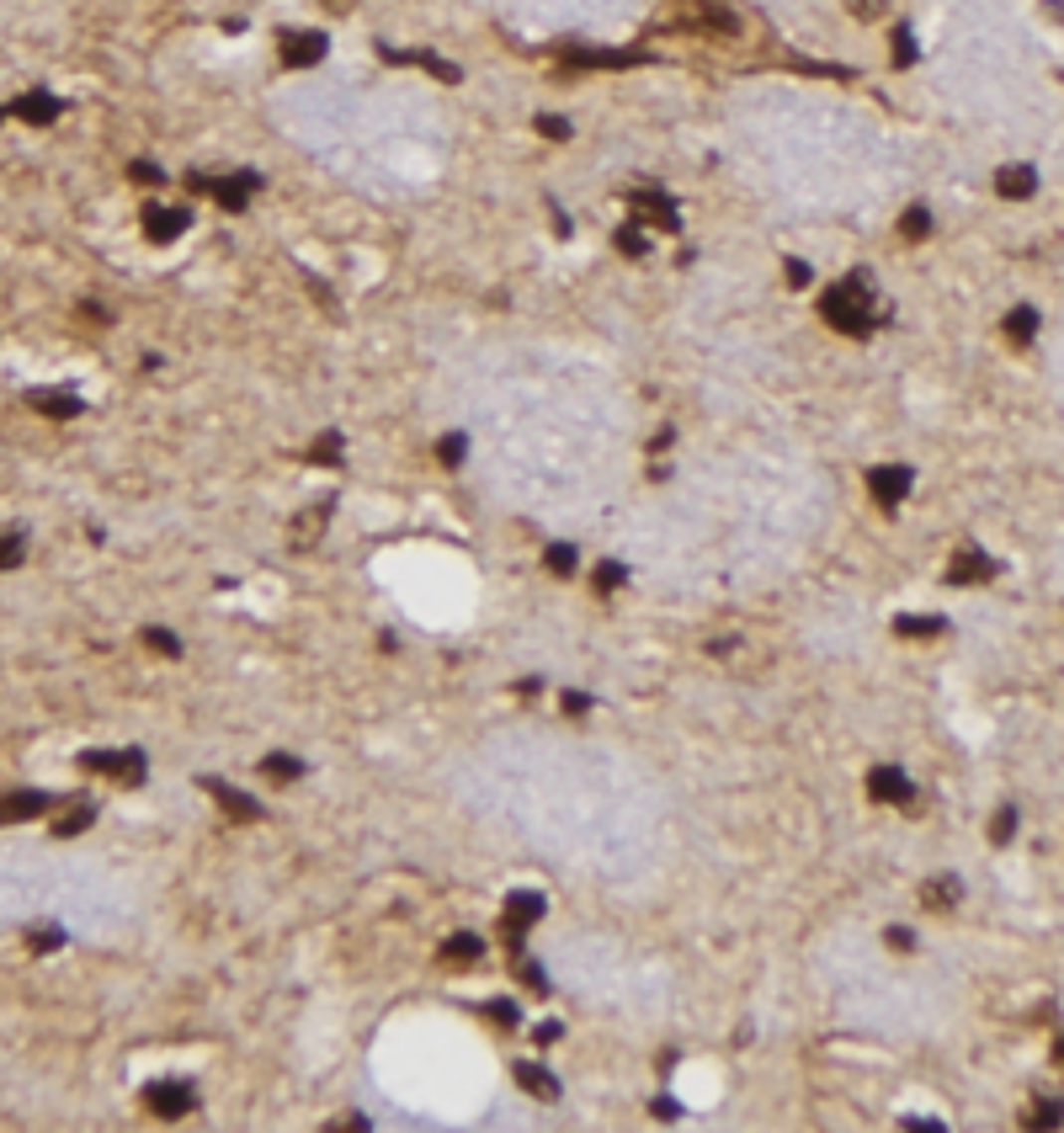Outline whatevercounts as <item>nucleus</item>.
Masks as SVG:
<instances>
[{
	"label": "nucleus",
	"instance_id": "obj_1",
	"mask_svg": "<svg viewBox=\"0 0 1064 1133\" xmlns=\"http://www.w3.org/2000/svg\"><path fill=\"white\" fill-rule=\"evenodd\" d=\"M820 320L830 325V331H841V336H852V340H862V336H873L878 331V283L868 272H846L841 283H830L825 293H820Z\"/></svg>",
	"mask_w": 1064,
	"mask_h": 1133
},
{
	"label": "nucleus",
	"instance_id": "obj_2",
	"mask_svg": "<svg viewBox=\"0 0 1064 1133\" xmlns=\"http://www.w3.org/2000/svg\"><path fill=\"white\" fill-rule=\"evenodd\" d=\"M261 186H267L261 170H224V176H203V170H192V176H187V192L192 197H213L224 213H245Z\"/></svg>",
	"mask_w": 1064,
	"mask_h": 1133
},
{
	"label": "nucleus",
	"instance_id": "obj_3",
	"mask_svg": "<svg viewBox=\"0 0 1064 1133\" xmlns=\"http://www.w3.org/2000/svg\"><path fill=\"white\" fill-rule=\"evenodd\" d=\"M623 203H628V219L634 224L660 229V235H682V208H676V197L660 192V186H628Z\"/></svg>",
	"mask_w": 1064,
	"mask_h": 1133
},
{
	"label": "nucleus",
	"instance_id": "obj_4",
	"mask_svg": "<svg viewBox=\"0 0 1064 1133\" xmlns=\"http://www.w3.org/2000/svg\"><path fill=\"white\" fill-rule=\"evenodd\" d=\"M543 910H548V899L537 894V889H512L506 894V905H501V942L512 953H522V937L543 921Z\"/></svg>",
	"mask_w": 1064,
	"mask_h": 1133
},
{
	"label": "nucleus",
	"instance_id": "obj_5",
	"mask_svg": "<svg viewBox=\"0 0 1064 1133\" xmlns=\"http://www.w3.org/2000/svg\"><path fill=\"white\" fill-rule=\"evenodd\" d=\"M81 772H91V778H112L122 788H138L144 772H149V756L138 751V745H128V751H81Z\"/></svg>",
	"mask_w": 1064,
	"mask_h": 1133
},
{
	"label": "nucleus",
	"instance_id": "obj_6",
	"mask_svg": "<svg viewBox=\"0 0 1064 1133\" xmlns=\"http://www.w3.org/2000/svg\"><path fill=\"white\" fill-rule=\"evenodd\" d=\"M330 54V38L319 27H283L277 33V65L283 70H315Z\"/></svg>",
	"mask_w": 1064,
	"mask_h": 1133
},
{
	"label": "nucleus",
	"instance_id": "obj_7",
	"mask_svg": "<svg viewBox=\"0 0 1064 1133\" xmlns=\"http://www.w3.org/2000/svg\"><path fill=\"white\" fill-rule=\"evenodd\" d=\"M138 1101H144V1112H155V1117H165V1123H176V1117L197 1112V1085H192V1080H149L144 1091H138Z\"/></svg>",
	"mask_w": 1064,
	"mask_h": 1133
},
{
	"label": "nucleus",
	"instance_id": "obj_8",
	"mask_svg": "<svg viewBox=\"0 0 1064 1133\" xmlns=\"http://www.w3.org/2000/svg\"><path fill=\"white\" fill-rule=\"evenodd\" d=\"M553 54H559L569 70H634V65H650V54H639V49H585V43H553Z\"/></svg>",
	"mask_w": 1064,
	"mask_h": 1133
},
{
	"label": "nucleus",
	"instance_id": "obj_9",
	"mask_svg": "<svg viewBox=\"0 0 1064 1133\" xmlns=\"http://www.w3.org/2000/svg\"><path fill=\"white\" fill-rule=\"evenodd\" d=\"M910 490H916V469H910V463H878V469H868V495L878 501L884 517H894V511L905 506Z\"/></svg>",
	"mask_w": 1064,
	"mask_h": 1133
},
{
	"label": "nucleus",
	"instance_id": "obj_10",
	"mask_svg": "<svg viewBox=\"0 0 1064 1133\" xmlns=\"http://www.w3.org/2000/svg\"><path fill=\"white\" fill-rule=\"evenodd\" d=\"M378 59L383 65H415V70H426L431 81H442V86L464 81V70H458L453 59H442L437 49H394V43H378Z\"/></svg>",
	"mask_w": 1064,
	"mask_h": 1133
},
{
	"label": "nucleus",
	"instance_id": "obj_11",
	"mask_svg": "<svg viewBox=\"0 0 1064 1133\" xmlns=\"http://www.w3.org/2000/svg\"><path fill=\"white\" fill-rule=\"evenodd\" d=\"M330 511H335V501H315V506H304L299 517L288 522V549H293V554H315V549H319V538L330 533Z\"/></svg>",
	"mask_w": 1064,
	"mask_h": 1133
},
{
	"label": "nucleus",
	"instance_id": "obj_12",
	"mask_svg": "<svg viewBox=\"0 0 1064 1133\" xmlns=\"http://www.w3.org/2000/svg\"><path fill=\"white\" fill-rule=\"evenodd\" d=\"M6 113H11V117H22L27 128H54V122L65 117V102H59L49 86H33V91H22V97L6 107Z\"/></svg>",
	"mask_w": 1064,
	"mask_h": 1133
},
{
	"label": "nucleus",
	"instance_id": "obj_13",
	"mask_svg": "<svg viewBox=\"0 0 1064 1133\" xmlns=\"http://www.w3.org/2000/svg\"><path fill=\"white\" fill-rule=\"evenodd\" d=\"M1000 575V565L984 549H974V543H963V549H953L948 559V585H984V580H995Z\"/></svg>",
	"mask_w": 1064,
	"mask_h": 1133
},
{
	"label": "nucleus",
	"instance_id": "obj_14",
	"mask_svg": "<svg viewBox=\"0 0 1064 1133\" xmlns=\"http://www.w3.org/2000/svg\"><path fill=\"white\" fill-rule=\"evenodd\" d=\"M138 224H144V240H149V245H176V240L192 229V208H165V203H149Z\"/></svg>",
	"mask_w": 1064,
	"mask_h": 1133
},
{
	"label": "nucleus",
	"instance_id": "obj_15",
	"mask_svg": "<svg viewBox=\"0 0 1064 1133\" xmlns=\"http://www.w3.org/2000/svg\"><path fill=\"white\" fill-rule=\"evenodd\" d=\"M22 405L33 410V415H43V421L65 426V421H75V415L86 410V399H81V394H70V389H27V394H22Z\"/></svg>",
	"mask_w": 1064,
	"mask_h": 1133
},
{
	"label": "nucleus",
	"instance_id": "obj_16",
	"mask_svg": "<svg viewBox=\"0 0 1064 1133\" xmlns=\"http://www.w3.org/2000/svg\"><path fill=\"white\" fill-rule=\"evenodd\" d=\"M868 798H873V803H900V809H910V803H916V783L905 778V767H873V772H868Z\"/></svg>",
	"mask_w": 1064,
	"mask_h": 1133
},
{
	"label": "nucleus",
	"instance_id": "obj_17",
	"mask_svg": "<svg viewBox=\"0 0 1064 1133\" xmlns=\"http://www.w3.org/2000/svg\"><path fill=\"white\" fill-rule=\"evenodd\" d=\"M197 788H203V793H208L213 803H219V809H224L229 819H261V814H267V809H261V803H256L251 793H240V788H229L224 778H197Z\"/></svg>",
	"mask_w": 1064,
	"mask_h": 1133
},
{
	"label": "nucleus",
	"instance_id": "obj_18",
	"mask_svg": "<svg viewBox=\"0 0 1064 1133\" xmlns=\"http://www.w3.org/2000/svg\"><path fill=\"white\" fill-rule=\"evenodd\" d=\"M54 798L43 788H17V793H0V825H22V819H38L49 814Z\"/></svg>",
	"mask_w": 1064,
	"mask_h": 1133
},
{
	"label": "nucleus",
	"instance_id": "obj_19",
	"mask_svg": "<svg viewBox=\"0 0 1064 1133\" xmlns=\"http://www.w3.org/2000/svg\"><path fill=\"white\" fill-rule=\"evenodd\" d=\"M963 899V883H958V873H932L927 883H921V905L927 910H937V915H948L953 905Z\"/></svg>",
	"mask_w": 1064,
	"mask_h": 1133
},
{
	"label": "nucleus",
	"instance_id": "obj_20",
	"mask_svg": "<svg viewBox=\"0 0 1064 1133\" xmlns=\"http://www.w3.org/2000/svg\"><path fill=\"white\" fill-rule=\"evenodd\" d=\"M995 192L1006 197V203H1027V197L1038 192V170L1032 165H1000L995 170Z\"/></svg>",
	"mask_w": 1064,
	"mask_h": 1133
},
{
	"label": "nucleus",
	"instance_id": "obj_21",
	"mask_svg": "<svg viewBox=\"0 0 1064 1133\" xmlns=\"http://www.w3.org/2000/svg\"><path fill=\"white\" fill-rule=\"evenodd\" d=\"M1038 325H1043V315L1032 304H1016L1006 320H1000V336L1011 340V346H1027V340H1038Z\"/></svg>",
	"mask_w": 1064,
	"mask_h": 1133
},
{
	"label": "nucleus",
	"instance_id": "obj_22",
	"mask_svg": "<svg viewBox=\"0 0 1064 1133\" xmlns=\"http://www.w3.org/2000/svg\"><path fill=\"white\" fill-rule=\"evenodd\" d=\"M91 825H97V803H91V798H70V809H59L49 830L59 835V841H65V835H81V830H91Z\"/></svg>",
	"mask_w": 1064,
	"mask_h": 1133
},
{
	"label": "nucleus",
	"instance_id": "obj_23",
	"mask_svg": "<svg viewBox=\"0 0 1064 1133\" xmlns=\"http://www.w3.org/2000/svg\"><path fill=\"white\" fill-rule=\"evenodd\" d=\"M517 1085H522L528 1096H537V1101H559V1091H564V1085L553 1080L543 1064H532V1059H522V1064H517Z\"/></svg>",
	"mask_w": 1064,
	"mask_h": 1133
},
{
	"label": "nucleus",
	"instance_id": "obj_24",
	"mask_svg": "<svg viewBox=\"0 0 1064 1133\" xmlns=\"http://www.w3.org/2000/svg\"><path fill=\"white\" fill-rule=\"evenodd\" d=\"M894 633H900V639H937V633H948V617H937V612H900V617H894Z\"/></svg>",
	"mask_w": 1064,
	"mask_h": 1133
},
{
	"label": "nucleus",
	"instance_id": "obj_25",
	"mask_svg": "<svg viewBox=\"0 0 1064 1133\" xmlns=\"http://www.w3.org/2000/svg\"><path fill=\"white\" fill-rule=\"evenodd\" d=\"M543 569H548L553 580H575L580 549H575V543H548V549H543Z\"/></svg>",
	"mask_w": 1064,
	"mask_h": 1133
},
{
	"label": "nucleus",
	"instance_id": "obj_26",
	"mask_svg": "<svg viewBox=\"0 0 1064 1133\" xmlns=\"http://www.w3.org/2000/svg\"><path fill=\"white\" fill-rule=\"evenodd\" d=\"M485 958V937H474V931H458V937L442 942V964H480Z\"/></svg>",
	"mask_w": 1064,
	"mask_h": 1133
},
{
	"label": "nucleus",
	"instance_id": "obj_27",
	"mask_svg": "<svg viewBox=\"0 0 1064 1133\" xmlns=\"http://www.w3.org/2000/svg\"><path fill=\"white\" fill-rule=\"evenodd\" d=\"M612 245H618V251H623L628 261H644V256H650V229L628 219V224H618V235H612Z\"/></svg>",
	"mask_w": 1064,
	"mask_h": 1133
},
{
	"label": "nucleus",
	"instance_id": "obj_28",
	"mask_svg": "<svg viewBox=\"0 0 1064 1133\" xmlns=\"http://www.w3.org/2000/svg\"><path fill=\"white\" fill-rule=\"evenodd\" d=\"M261 778H267V783H299L304 778V762H299V756H288V751H272L267 762H261Z\"/></svg>",
	"mask_w": 1064,
	"mask_h": 1133
},
{
	"label": "nucleus",
	"instance_id": "obj_29",
	"mask_svg": "<svg viewBox=\"0 0 1064 1133\" xmlns=\"http://www.w3.org/2000/svg\"><path fill=\"white\" fill-rule=\"evenodd\" d=\"M623 580H628V569L618 565V559H601V565L591 569V591H596V596H618Z\"/></svg>",
	"mask_w": 1064,
	"mask_h": 1133
},
{
	"label": "nucleus",
	"instance_id": "obj_30",
	"mask_svg": "<svg viewBox=\"0 0 1064 1133\" xmlns=\"http://www.w3.org/2000/svg\"><path fill=\"white\" fill-rule=\"evenodd\" d=\"M27 559V533L22 527H0V569H17Z\"/></svg>",
	"mask_w": 1064,
	"mask_h": 1133
},
{
	"label": "nucleus",
	"instance_id": "obj_31",
	"mask_svg": "<svg viewBox=\"0 0 1064 1133\" xmlns=\"http://www.w3.org/2000/svg\"><path fill=\"white\" fill-rule=\"evenodd\" d=\"M464 458H469V437L464 431H447V437L437 442V463L442 469H464Z\"/></svg>",
	"mask_w": 1064,
	"mask_h": 1133
},
{
	"label": "nucleus",
	"instance_id": "obj_32",
	"mask_svg": "<svg viewBox=\"0 0 1064 1133\" xmlns=\"http://www.w3.org/2000/svg\"><path fill=\"white\" fill-rule=\"evenodd\" d=\"M889 43H894V49H889V65H894V70H910V65H916L921 49H916V33H910V27H894Z\"/></svg>",
	"mask_w": 1064,
	"mask_h": 1133
},
{
	"label": "nucleus",
	"instance_id": "obj_33",
	"mask_svg": "<svg viewBox=\"0 0 1064 1133\" xmlns=\"http://www.w3.org/2000/svg\"><path fill=\"white\" fill-rule=\"evenodd\" d=\"M532 133H543L548 144H564V138L575 133V122L559 117V113H537V117H532Z\"/></svg>",
	"mask_w": 1064,
	"mask_h": 1133
},
{
	"label": "nucleus",
	"instance_id": "obj_34",
	"mask_svg": "<svg viewBox=\"0 0 1064 1133\" xmlns=\"http://www.w3.org/2000/svg\"><path fill=\"white\" fill-rule=\"evenodd\" d=\"M138 639H144V649H155V655H165V660H181V639L171 628H144Z\"/></svg>",
	"mask_w": 1064,
	"mask_h": 1133
},
{
	"label": "nucleus",
	"instance_id": "obj_35",
	"mask_svg": "<svg viewBox=\"0 0 1064 1133\" xmlns=\"http://www.w3.org/2000/svg\"><path fill=\"white\" fill-rule=\"evenodd\" d=\"M1022 1123L1027 1128H1059L1064 1123V1107H1059V1101H1032V1107L1022 1112Z\"/></svg>",
	"mask_w": 1064,
	"mask_h": 1133
},
{
	"label": "nucleus",
	"instance_id": "obj_36",
	"mask_svg": "<svg viewBox=\"0 0 1064 1133\" xmlns=\"http://www.w3.org/2000/svg\"><path fill=\"white\" fill-rule=\"evenodd\" d=\"M900 235H905V240H927V235H932V213L921 208V203H910L905 219H900Z\"/></svg>",
	"mask_w": 1064,
	"mask_h": 1133
},
{
	"label": "nucleus",
	"instance_id": "obj_37",
	"mask_svg": "<svg viewBox=\"0 0 1064 1133\" xmlns=\"http://www.w3.org/2000/svg\"><path fill=\"white\" fill-rule=\"evenodd\" d=\"M341 447H346V442H341V431H325V437H319V442L310 447V458H315V463H325V469H341Z\"/></svg>",
	"mask_w": 1064,
	"mask_h": 1133
},
{
	"label": "nucleus",
	"instance_id": "obj_38",
	"mask_svg": "<svg viewBox=\"0 0 1064 1133\" xmlns=\"http://www.w3.org/2000/svg\"><path fill=\"white\" fill-rule=\"evenodd\" d=\"M485 1017L496 1021L501 1032H512V1027H522V1006H517V1001H490V1006H485Z\"/></svg>",
	"mask_w": 1064,
	"mask_h": 1133
},
{
	"label": "nucleus",
	"instance_id": "obj_39",
	"mask_svg": "<svg viewBox=\"0 0 1064 1133\" xmlns=\"http://www.w3.org/2000/svg\"><path fill=\"white\" fill-rule=\"evenodd\" d=\"M841 6H846V17H857V22L889 17V0H841Z\"/></svg>",
	"mask_w": 1064,
	"mask_h": 1133
},
{
	"label": "nucleus",
	"instance_id": "obj_40",
	"mask_svg": "<svg viewBox=\"0 0 1064 1133\" xmlns=\"http://www.w3.org/2000/svg\"><path fill=\"white\" fill-rule=\"evenodd\" d=\"M27 948H33V953H59V948H65V926H43V931H33V937H27Z\"/></svg>",
	"mask_w": 1064,
	"mask_h": 1133
},
{
	"label": "nucleus",
	"instance_id": "obj_41",
	"mask_svg": "<svg viewBox=\"0 0 1064 1133\" xmlns=\"http://www.w3.org/2000/svg\"><path fill=\"white\" fill-rule=\"evenodd\" d=\"M1011 835H1016V809H1006V803H1000L995 819H990V841H995V846H1006Z\"/></svg>",
	"mask_w": 1064,
	"mask_h": 1133
},
{
	"label": "nucleus",
	"instance_id": "obj_42",
	"mask_svg": "<svg viewBox=\"0 0 1064 1133\" xmlns=\"http://www.w3.org/2000/svg\"><path fill=\"white\" fill-rule=\"evenodd\" d=\"M782 283H788V288H809V283H814L809 261H798V256H788V261H782Z\"/></svg>",
	"mask_w": 1064,
	"mask_h": 1133
},
{
	"label": "nucleus",
	"instance_id": "obj_43",
	"mask_svg": "<svg viewBox=\"0 0 1064 1133\" xmlns=\"http://www.w3.org/2000/svg\"><path fill=\"white\" fill-rule=\"evenodd\" d=\"M128 181H138V186H160L165 170H160L155 160H133V165H128Z\"/></svg>",
	"mask_w": 1064,
	"mask_h": 1133
},
{
	"label": "nucleus",
	"instance_id": "obj_44",
	"mask_svg": "<svg viewBox=\"0 0 1064 1133\" xmlns=\"http://www.w3.org/2000/svg\"><path fill=\"white\" fill-rule=\"evenodd\" d=\"M559 708L569 713V719H585V713H591V697H585V692H575V687H569L564 697H559Z\"/></svg>",
	"mask_w": 1064,
	"mask_h": 1133
},
{
	"label": "nucleus",
	"instance_id": "obj_45",
	"mask_svg": "<svg viewBox=\"0 0 1064 1133\" xmlns=\"http://www.w3.org/2000/svg\"><path fill=\"white\" fill-rule=\"evenodd\" d=\"M884 937H889V948H894V953H910V948H916V937H910V926H889Z\"/></svg>",
	"mask_w": 1064,
	"mask_h": 1133
},
{
	"label": "nucleus",
	"instance_id": "obj_46",
	"mask_svg": "<svg viewBox=\"0 0 1064 1133\" xmlns=\"http://www.w3.org/2000/svg\"><path fill=\"white\" fill-rule=\"evenodd\" d=\"M522 980L532 985V996H548V980H543V969H537V964H522Z\"/></svg>",
	"mask_w": 1064,
	"mask_h": 1133
},
{
	"label": "nucleus",
	"instance_id": "obj_47",
	"mask_svg": "<svg viewBox=\"0 0 1064 1133\" xmlns=\"http://www.w3.org/2000/svg\"><path fill=\"white\" fill-rule=\"evenodd\" d=\"M655 1117H666V1123H671V1117H682V1101H676V1096H655Z\"/></svg>",
	"mask_w": 1064,
	"mask_h": 1133
},
{
	"label": "nucleus",
	"instance_id": "obj_48",
	"mask_svg": "<svg viewBox=\"0 0 1064 1133\" xmlns=\"http://www.w3.org/2000/svg\"><path fill=\"white\" fill-rule=\"evenodd\" d=\"M537 692H543V681H537V676H522L517 681V697H537Z\"/></svg>",
	"mask_w": 1064,
	"mask_h": 1133
},
{
	"label": "nucleus",
	"instance_id": "obj_49",
	"mask_svg": "<svg viewBox=\"0 0 1064 1133\" xmlns=\"http://www.w3.org/2000/svg\"><path fill=\"white\" fill-rule=\"evenodd\" d=\"M559 1032H564L559 1021H543V1027H537V1043H559Z\"/></svg>",
	"mask_w": 1064,
	"mask_h": 1133
},
{
	"label": "nucleus",
	"instance_id": "obj_50",
	"mask_svg": "<svg viewBox=\"0 0 1064 1133\" xmlns=\"http://www.w3.org/2000/svg\"><path fill=\"white\" fill-rule=\"evenodd\" d=\"M325 11H335V17H346V11H351V0H325Z\"/></svg>",
	"mask_w": 1064,
	"mask_h": 1133
},
{
	"label": "nucleus",
	"instance_id": "obj_51",
	"mask_svg": "<svg viewBox=\"0 0 1064 1133\" xmlns=\"http://www.w3.org/2000/svg\"><path fill=\"white\" fill-rule=\"evenodd\" d=\"M1054 1064H1064V1037H1059V1043H1054Z\"/></svg>",
	"mask_w": 1064,
	"mask_h": 1133
},
{
	"label": "nucleus",
	"instance_id": "obj_52",
	"mask_svg": "<svg viewBox=\"0 0 1064 1133\" xmlns=\"http://www.w3.org/2000/svg\"><path fill=\"white\" fill-rule=\"evenodd\" d=\"M0 122H6V107H0Z\"/></svg>",
	"mask_w": 1064,
	"mask_h": 1133
}]
</instances>
